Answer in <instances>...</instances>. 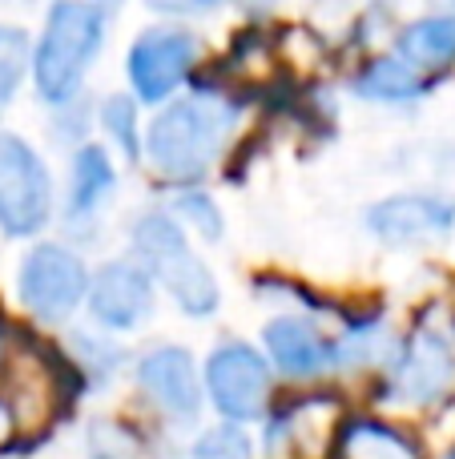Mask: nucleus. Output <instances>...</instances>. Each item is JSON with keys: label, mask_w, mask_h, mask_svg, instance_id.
I'll list each match as a JSON object with an SVG mask.
<instances>
[{"label": "nucleus", "mask_w": 455, "mask_h": 459, "mask_svg": "<svg viewBox=\"0 0 455 459\" xmlns=\"http://www.w3.org/2000/svg\"><path fill=\"white\" fill-rule=\"evenodd\" d=\"M230 121H234L230 101H222L214 93H193L153 117L150 134H145V153H150L153 169L161 178L193 182L222 153Z\"/></svg>", "instance_id": "f257e3e1"}, {"label": "nucleus", "mask_w": 455, "mask_h": 459, "mask_svg": "<svg viewBox=\"0 0 455 459\" xmlns=\"http://www.w3.org/2000/svg\"><path fill=\"white\" fill-rule=\"evenodd\" d=\"M105 45V13L93 0H56L32 53V81L48 105L77 97L93 56Z\"/></svg>", "instance_id": "f03ea898"}, {"label": "nucleus", "mask_w": 455, "mask_h": 459, "mask_svg": "<svg viewBox=\"0 0 455 459\" xmlns=\"http://www.w3.org/2000/svg\"><path fill=\"white\" fill-rule=\"evenodd\" d=\"M133 250L142 258V266L150 270V278H158L166 286V294L177 302V310L193 318H206L218 310L222 290H218L210 266L193 254L190 238L182 234V226L166 214H142L133 222Z\"/></svg>", "instance_id": "7ed1b4c3"}, {"label": "nucleus", "mask_w": 455, "mask_h": 459, "mask_svg": "<svg viewBox=\"0 0 455 459\" xmlns=\"http://www.w3.org/2000/svg\"><path fill=\"white\" fill-rule=\"evenodd\" d=\"M53 214V178L24 137L0 129V230L32 238Z\"/></svg>", "instance_id": "20e7f679"}, {"label": "nucleus", "mask_w": 455, "mask_h": 459, "mask_svg": "<svg viewBox=\"0 0 455 459\" xmlns=\"http://www.w3.org/2000/svg\"><path fill=\"white\" fill-rule=\"evenodd\" d=\"M16 294L40 323H64L89 294L85 262L56 242L32 246L16 274Z\"/></svg>", "instance_id": "39448f33"}, {"label": "nucleus", "mask_w": 455, "mask_h": 459, "mask_svg": "<svg viewBox=\"0 0 455 459\" xmlns=\"http://www.w3.org/2000/svg\"><path fill=\"white\" fill-rule=\"evenodd\" d=\"M198 37L185 29H145L142 37L129 45L125 56V73L129 85L142 101H166L185 77L198 65Z\"/></svg>", "instance_id": "423d86ee"}, {"label": "nucleus", "mask_w": 455, "mask_h": 459, "mask_svg": "<svg viewBox=\"0 0 455 459\" xmlns=\"http://www.w3.org/2000/svg\"><path fill=\"white\" fill-rule=\"evenodd\" d=\"M206 387L230 423L258 420L270 395V367L250 342H222L206 359Z\"/></svg>", "instance_id": "0eeeda50"}, {"label": "nucleus", "mask_w": 455, "mask_h": 459, "mask_svg": "<svg viewBox=\"0 0 455 459\" xmlns=\"http://www.w3.org/2000/svg\"><path fill=\"white\" fill-rule=\"evenodd\" d=\"M89 310L109 331H133L153 315V278L142 262H105L89 282Z\"/></svg>", "instance_id": "6e6552de"}, {"label": "nucleus", "mask_w": 455, "mask_h": 459, "mask_svg": "<svg viewBox=\"0 0 455 459\" xmlns=\"http://www.w3.org/2000/svg\"><path fill=\"white\" fill-rule=\"evenodd\" d=\"M137 387L153 399L158 411L169 420H193L202 411V387H198V367L185 347H150L133 367Z\"/></svg>", "instance_id": "1a4fd4ad"}, {"label": "nucleus", "mask_w": 455, "mask_h": 459, "mask_svg": "<svg viewBox=\"0 0 455 459\" xmlns=\"http://www.w3.org/2000/svg\"><path fill=\"white\" fill-rule=\"evenodd\" d=\"M455 383V347L440 331H419L408 347L399 351L391 371V395L395 403H435L448 395Z\"/></svg>", "instance_id": "9d476101"}, {"label": "nucleus", "mask_w": 455, "mask_h": 459, "mask_svg": "<svg viewBox=\"0 0 455 459\" xmlns=\"http://www.w3.org/2000/svg\"><path fill=\"white\" fill-rule=\"evenodd\" d=\"M367 226L387 246L432 242L455 226V202L440 194H395L367 210Z\"/></svg>", "instance_id": "9b49d317"}, {"label": "nucleus", "mask_w": 455, "mask_h": 459, "mask_svg": "<svg viewBox=\"0 0 455 459\" xmlns=\"http://www.w3.org/2000/svg\"><path fill=\"white\" fill-rule=\"evenodd\" d=\"M262 342L270 351V359L279 363V371L290 375V379H314V375L335 367V347L306 318H295V315L270 318L262 326Z\"/></svg>", "instance_id": "f8f14e48"}, {"label": "nucleus", "mask_w": 455, "mask_h": 459, "mask_svg": "<svg viewBox=\"0 0 455 459\" xmlns=\"http://www.w3.org/2000/svg\"><path fill=\"white\" fill-rule=\"evenodd\" d=\"M113 161L101 145H81L73 153V174H69V198H64V218L69 222H89L105 210V202L113 198Z\"/></svg>", "instance_id": "ddd939ff"}, {"label": "nucleus", "mask_w": 455, "mask_h": 459, "mask_svg": "<svg viewBox=\"0 0 455 459\" xmlns=\"http://www.w3.org/2000/svg\"><path fill=\"white\" fill-rule=\"evenodd\" d=\"M399 56L408 65L424 69H443L455 61V16H427L403 29L399 37Z\"/></svg>", "instance_id": "4468645a"}, {"label": "nucleus", "mask_w": 455, "mask_h": 459, "mask_svg": "<svg viewBox=\"0 0 455 459\" xmlns=\"http://www.w3.org/2000/svg\"><path fill=\"white\" fill-rule=\"evenodd\" d=\"M427 89L424 73L416 65H408L403 56H383V61H371L367 69L355 77V93L371 97V101H408L419 97Z\"/></svg>", "instance_id": "2eb2a0df"}, {"label": "nucleus", "mask_w": 455, "mask_h": 459, "mask_svg": "<svg viewBox=\"0 0 455 459\" xmlns=\"http://www.w3.org/2000/svg\"><path fill=\"white\" fill-rule=\"evenodd\" d=\"M347 455L351 459H416L411 444L391 428H375V423H363L351 431L347 439Z\"/></svg>", "instance_id": "dca6fc26"}, {"label": "nucleus", "mask_w": 455, "mask_h": 459, "mask_svg": "<svg viewBox=\"0 0 455 459\" xmlns=\"http://www.w3.org/2000/svg\"><path fill=\"white\" fill-rule=\"evenodd\" d=\"M190 459H254V439L242 431V423H222L193 439Z\"/></svg>", "instance_id": "f3484780"}, {"label": "nucleus", "mask_w": 455, "mask_h": 459, "mask_svg": "<svg viewBox=\"0 0 455 459\" xmlns=\"http://www.w3.org/2000/svg\"><path fill=\"white\" fill-rule=\"evenodd\" d=\"M101 126H105V134L121 145V153H125V158H137V150H142V145H137V105H133V97H125V93L105 97Z\"/></svg>", "instance_id": "a211bd4d"}, {"label": "nucleus", "mask_w": 455, "mask_h": 459, "mask_svg": "<svg viewBox=\"0 0 455 459\" xmlns=\"http://www.w3.org/2000/svg\"><path fill=\"white\" fill-rule=\"evenodd\" d=\"M24 61H29V40L21 29L13 24H0V109L13 101L16 85H21Z\"/></svg>", "instance_id": "6ab92c4d"}, {"label": "nucleus", "mask_w": 455, "mask_h": 459, "mask_svg": "<svg viewBox=\"0 0 455 459\" xmlns=\"http://www.w3.org/2000/svg\"><path fill=\"white\" fill-rule=\"evenodd\" d=\"M177 214L198 230L202 238H210V242H218V238H222V214H218V206L206 198V194L185 190L182 198H177Z\"/></svg>", "instance_id": "aec40b11"}, {"label": "nucleus", "mask_w": 455, "mask_h": 459, "mask_svg": "<svg viewBox=\"0 0 455 459\" xmlns=\"http://www.w3.org/2000/svg\"><path fill=\"white\" fill-rule=\"evenodd\" d=\"M8 436H13V407L0 399V447L8 444Z\"/></svg>", "instance_id": "412c9836"}, {"label": "nucleus", "mask_w": 455, "mask_h": 459, "mask_svg": "<svg viewBox=\"0 0 455 459\" xmlns=\"http://www.w3.org/2000/svg\"><path fill=\"white\" fill-rule=\"evenodd\" d=\"M182 4H185V8H198V4L210 8V4H218V0H182Z\"/></svg>", "instance_id": "4be33fe9"}]
</instances>
